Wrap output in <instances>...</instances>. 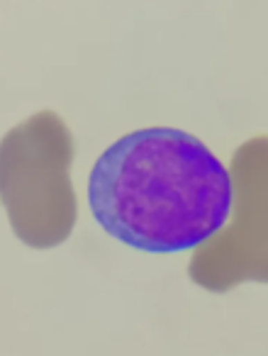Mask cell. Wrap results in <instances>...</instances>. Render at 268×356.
I'll use <instances>...</instances> for the list:
<instances>
[{
  "label": "cell",
  "instance_id": "cell-1",
  "mask_svg": "<svg viewBox=\"0 0 268 356\" xmlns=\"http://www.w3.org/2000/svg\"><path fill=\"white\" fill-rule=\"evenodd\" d=\"M95 222L146 254L190 252L227 225L229 168L195 134L146 127L110 144L88 178Z\"/></svg>",
  "mask_w": 268,
  "mask_h": 356
},
{
  "label": "cell",
  "instance_id": "cell-2",
  "mask_svg": "<svg viewBox=\"0 0 268 356\" xmlns=\"http://www.w3.org/2000/svg\"><path fill=\"white\" fill-rule=\"evenodd\" d=\"M74 134L51 110L30 115L0 139V203L15 237L27 247H59L74 232Z\"/></svg>",
  "mask_w": 268,
  "mask_h": 356
},
{
  "label": "cell",
  "instance_id": "cell-3",
  "mask_svg": "<svg viewBox=\"0 0 268 356\" xmlns=\"http://www.w3.org/2000/svg\"><path fill=\"white\" fill-rule=\"evenodd\" d=\"M232 220L198 247L190 278L224 291L242 281L268 283V137H253L234 152Z\"/></svg>",
  "mask_w": 268,
  "mask_h": 356
}]
</instances>
